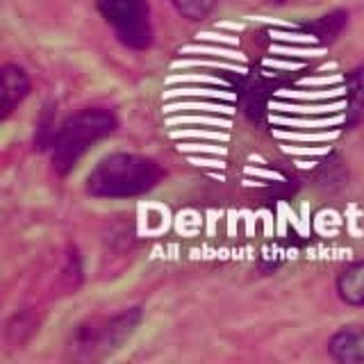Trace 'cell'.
Masks as SVG:
<instances>
[{"instance_id": "2", "label": "cell", "mask_w": 364, "mask_h": 364, "mask_svg": "<svg viewBox=\"0 0 364 364\" xmlns=\"http://www.w3.org/2000/svg\"><path fill=\"white\" fill-rule=\"evenodd\" d=\"M114 130H117V117L105 107H89L73 114L53 134L50 141L53 168L60 176H66L87 155L91 146L109 136Z\"/></svg>"}, {"instance_id": "1", "label": "cell", "mask_w": 364, "mask_h": 364, "mask_svg": "<svg viewBox=\"0 0 364 364\" xmlns=\"http://www.w3.org/2000/svg\"><path fill=\"white\" fill-rule=\"evenodd\" d=\"M159 178L162 168L155 159L134 155V153H112L102 157L87 176V191L96 198H134L151 191Z\"/></svg>"}, {"instance_id": "8", "label": "cell", "mask_w": 364, "mask_h": 364, "mask_svg": "<svg viewBox=\"0 0 364 364\" xmlns=\"http://www.w3.org/2000/svg\"><path fill=\"white\" fill-rule=\"evenodd\" d=\"M171 5L176 7V11L182 18L196 23L212 14L216 0H171Z\"/></svg>"}, {"instance_id": "4", "label": "cell", "mask_w": 364, "mask_h": 364, "mask_svg": "<svg viewBox=\"0 0 364 364\" xmlns=\"http://www.w3.org/2000/svg\"><path fill=\"white\" fill-rule=\"evenodd\" d=\"M330 358L341 364H364V326L341 328L328 339Z\"/></svg>"}, {"instance_id": "7", "label": "cell", "mask_w": 364, "mask_h": 364, "mask_svg": "<svg viewBox=\"0 0 364 364\" xmlns=\"http://www.w3.org/2000/svg\"><path fill=\"white\" fill-rule=\"evenodd\" d=\"M364 121V68L346 75V125Z\"/></svg>"}, {"instance_id": "3", "label": "cell", "mask_w": 364, "mask_h": 364, "mask_svg": "<svg viewBox=\"0 0 364 364\" xmlns=\"http://www.w3.org/2000/svg\"><path fill=\"white\" fill-rule=\"evenodd\" d=\"M98 11L125 48L146 50L151 46L153 26L146 0H98Z\"/></svg>"}, {"instance_id": "6", "label": "cell", "mask_w": 364, "mask_h": 364, "mask_svg": "<svg viewBox=\"0 0 364 364\" xmlns=\"http://www.w3.org/2000/svg\"><path fill=\"white\" fill-rule=\"evenodd\" d=\"M339 299L350 307H364V259L353 262L337 278Z\"/></svg>"}, {"instance_id": "5", "label": "cell", "mask_w": 364, "mask_h": 364, "mask_svg": "<svg viewBox=\"0 0 364 364\" xmlns=\"http://www.w3.org/2000/svg\"><path fill=\"white\" fill-rule=\"evenodd\" d=\"M30 94V77L18 64L3 66V119L14 112Z\"/></svg>"}]
</instances>
